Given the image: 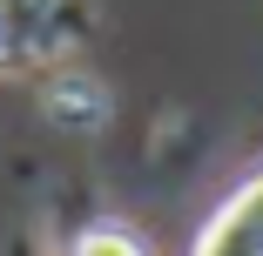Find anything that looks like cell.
<instances>
[{
  "instance_id": "cell-1",
  "label": "cell",
  "mask_w": 263,
  "mask_h": 256,
  "mask_svg": "<svg viewBox=\"0 0 263 256\" xmlns=\"http://www.w3.org/2000/svg\"><path fill=\"white\" fill-rule=\"evenodd\" d=\"M189 256H263V169L216 202Z\"/></svg>"
},
{
  "instance_id": "cell-2",
  "label": "cell",
  "mask_w": 263,
  "mask_h": 256,
  "mask_svg": "<svg viewBox=\"0 0 263 256\" xmlns=\"http://www.w3.org/2000/svg\"><path fill=\"white\" fill-rule=\"evenodd\" d=\"M74 256H148V249H142L122 223H95V229L74 243Z\"/></svg>"
}]
</instances>
